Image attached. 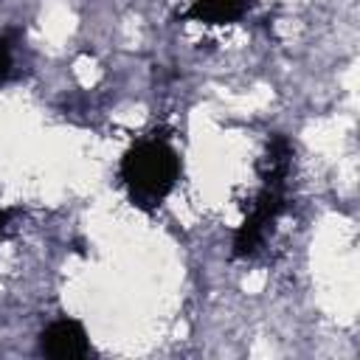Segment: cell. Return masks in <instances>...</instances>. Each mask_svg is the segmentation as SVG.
Masks as SVG:
<instances>
[{
    "mask_svg": "<svg viewBox=\"0 0 360 360\" xmlns=\"http://www.w3.org/2000/svg\"><path fill=\"white\" fill-rule=\"evenodd\" d=\"M290 166H292L290 141L284 135H273L267 141V155H264V166H262V188H259L248 217L242 219V225L233 233V245H231L233 259H250L264 245L267 231L276 225V219L281 217V211L287 205Z\"/></svg>",
    "mask_w": 360,
    "mask_h": 360,
    "instance_id": "1",
    "label": "cell"
},
{
    "mask_svg": "<svg viewBox=\"0 0 360 360\" xmlns=\"http://www.w3.org/2000/svg\"><path fill=\"white\" fill-rule=\"evenodd\" d=\"M180 169L183 166L174 146L160 135H149V138H138L121 155L118 177L132 205L149 211L158 208L174 191L180 180Z\"/></svg>",
    "mask_w": 360,
    "mask_h": 360,
    "instance_id": "2",
    "label": "cell"
},
{
    "mask_svg": "<svg viewBox=\"0 0 360 360\" xmlns=\"http://www.w3.org/2000/svg\"><path fill=\"white\" fill-rule=\"evenodd\" d=\"M39 352L53 360H84L93 354V346L79 321L56 318L39 332Z\"/></svg>",
    "mask_w": 360,
    "mask_h": 360,
    "instance_id": "3",
    "label": "cell"
},
{
    "mask_svg": "<svg viewBox=\"0 0 360 360\" xmlns=\"http://www.w3.org/2000/svg\"><path fill=\"white\" fill-rule=\"evenodd\" d=\"M248 8H250V0H194L183 11V20L202 22V25H228L245 17Z\"/></svg>",
    "mask_w": 360,
    "mask_h": 360,
    "instance_id": "4",
    "label": "cell"
},
{
    "mask_svg": "<svg viewBox=\"0 0 360 360\" xmlns=\"http://www.w3.org/2000/svg\"><path fill=\"white\" fill-rule=\"evenodd\" d=\"M11 73V42L0 34V82H6Z\"/></svg>",
    "mask_w": 360,
    "mask_h": 360,
    "instance_id": "5",
    "label": "cell"
},
{
    "mask_svg": "<svg viewBox=\"0 0 360 360\" xmlns=\"http://www.w3.org/2000/svg\"><path fill=\"white\" fill-rule=\"evenodd\" d=\"M11 214H14V211L0 208V236H3V231H6V225H8V219H11Z\"/></svg>",
    "mask_w": 360,
    "mask_h": 360,
    "instance_id": "6",
    "label": "cell"
}]
</instances>
